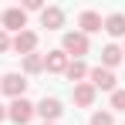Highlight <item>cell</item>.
<instances>
[{
  "mask_svg": "<svg viewBox=\"0 0 125 125\" xmlns=\"http://www.w3.org/2000/svg\"><path fill=\"white\" fill-rule=\"evenodd\" d=\"M10 115H14L17 122H27V118H31V105H27V102H17V105H14V112H10Z\"/></svg>",
  "mask_w": 125,
  "mask_h": 125,
  "instance_id": "6da1fadb",
  "label": "cell"
},
{
  "mask_svg": "<svg viewBox=\"0 0 125 125\" xmlns=\"http://www.w3.org/2000/svg\"><path fill=\"white\" fill-rule=\"evenodd\" d=\"M108 31H112V34H125V17L122 14H115V17L108 21Z\"/></svg>",
  "mask_w": 125,
  "mask_h": 125,
  "instance_id": "7a4b0ae2",
  "label": "cell"
},
{
  "mask_svg": "<svg viewBox=\"0 0 125 125\" xmlns=\"http://www.w3.org/2000/svg\"><path fill=\"white\" fill-rule=\"evenodd\" d=\"M112 81H115V78H112L108 71H102V68L95 71V84H102V88H112Z\"/></svg>",
  "mask_w": 125,
  "mask_h": 125,
  "instance_id": "3957f363",
  "label": "cell"
},
{
  "mask_svg": "<svg viewBox=\"0 0 125 125\" xmlns=\"http://www.w3.org/2000/svg\"><path fill=\"white\" fill-rule=\"evenodd\" d=\"M7 24H10V27H24V14L21 10H10V14H7Z\"/></svg>",
  "mask_w": 125,
  "mask_h": 125,
  "instance_id": "277c9868",
  "label": "cell"
},
{
  "mask_svg": "<svg viewBox=\"0 0 125 125\" xmlns=\"http://www.w3.org/2000/svg\"><path fill=\"white\" fill-rule=\"evenodd\" d=\"M44 24L58 27V24H61V14H58V10H47V14H44Z\"/></svg>",
  "mask_w": 125,
  "mask_h": 125,
  "instance_id": "5b68a950",
  "label": "cell"
},
{
  "mask_svg": "<svg viewBox=\"0 0 125 125\" xmlns=\"http://www.w3.org/2000/svg\"><path fill=\"white\" fill-rule=\"evenodd\" d=\"M41 112H44V115H51V118H54V115H58L61 108H58V102H44V105H41Z\"/></svg>",
  "mask_w": 125,
  "mask_h": 125,
  "instance_id": "8992f818",
  "label": "cell"
},
{
  "mask_svg": "<svg viewBox=\"0 0 125 125\" xmlns=\"http://www.w3.org/2000/svg\"><path fill=\"white\" fill-rule=\"evenodd\" d=\"M81 24L88 27V31H98V17H95V14H84V17H81Z\"/></svg>",
  "mask_w": 125,
  "mask_h": 125,
  "instance_id": "52a82bcc",
  "label": "cell"
},
{
  "mask_svg": "<svg viewBox=\"0 0 125 125\" xmlns=\"http://www.w3.org/2000/svg\"><path fill=\"white\" fill-rule=\"evenodd\" d=\"M68 47H71V51H84V37H74V34H71V37H68Z\"/></svg>",
  "mask_w": 125,
  "mask_h": 125,
  "instance_id": "ba28073f",
  "label": "cell"
},
{
  "mask_svg": "<svg viewBox=\"0 0 125 125\" xmlns=\"http://www.w3.org/2000/svg\"><path fill=\"white\" fill-rule=\"evenodd\" d=\"M21 88H24V81H21V78H7V91H14V95H17Z\"/></svg>",
  "mask_w": 125,
  "mask_h": 125,
  "instance_id": "9c48e42d",
  "label": "cell"
},
{
  "mask_svg": "<svg viewBox=\"0 0 125 125\" xmlns=\"http://www.w3.org/2000/svg\"><path fill=\"white\" fill-rule=\"evenodd\" d=\"M31 44H34V37H31V34H21V37H17V47H21V51H27Z\"/></svg>",
  "mask_w": 125,
  "mask_h": 125,
  "instance_id": "30bf717a",
  "label": "cell"
},
{
  "mask_svg": "<svg viewBox=\"0 0 125 125\" xmlns=\"http://www.w3.org/2000/svg\"><path fill=\"white\" fill-rule=\"evenodd\" d=\"M105 61H108V64L118 61V47H108V51H105Z\"/></svg>",
  "mask_w": 125,
  "mask_h": 125,
  "instance_id": "8fae6325",
  "label": "cell"
},
{
  "mask_svg": "<svg viewBox=\"0 0 125 125\" xmlns=\"http://www.w3.org/2000/svg\"><path fill=\"white\" fill-rule=\"evenodd\" d=\"M51 68H54V71H58V68H64V58H61V54H54V58H51Z\"/></svg>",
  "mask_w": 125,
  "mask_h": 125,
  "instance_id": "7c38bea8",
  "label": "cell"
},
{
  "mask_svg": "<svg viewBox=\"0 0 125 125\" xmlns=\"http://www.w3.org/2000/svg\"><path fill=\"white\" fill-rule=\"evenodd\" d=\"M95 125H112V118L108 115H95Z\"/></svg>",
  "mask_w": 125,
  "mask_h": 125,
  "instance_id": "4fadbf2b",
  "label": "cell"
},
{
  "mask_svg": "<svg viewBox=\"0 0 125 125\" xmlns=\"http://www.w3.org/2000/svg\"><path fill=\"white\" fill-rule=\"evenodd\" d=\"M115 105H118V108H125V95H115Z\"/></svg>",
  "mask_w": 125,
  "mask_h": 125,
  "instance_id": "5bb4252c",
  "label": "cell"
},
{
  "mask_svg": "<svg viewBox=\"0 0 125 125\" xmlns=\"http://www.w3.org/2000/svg\"><path fill=\"white\" fill-rule=\"evenodd\" d=\"M0 115H3V112H0Z\"/></svg>",
  "mask_w": 125,
  "mask_h": 125,
  "instance_id": "9a60e30c",
  "label": "cell"
}]
</instances>
